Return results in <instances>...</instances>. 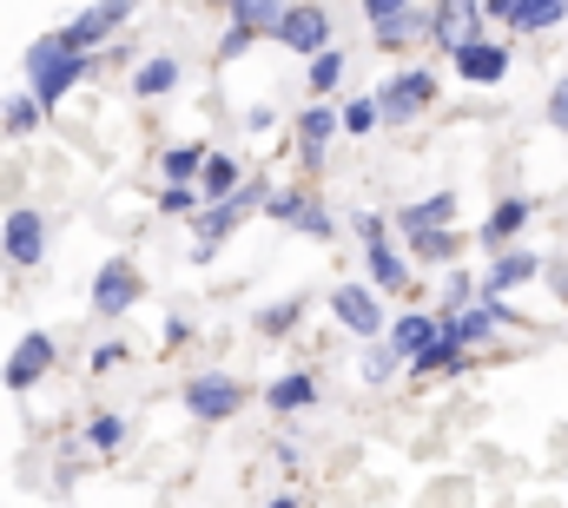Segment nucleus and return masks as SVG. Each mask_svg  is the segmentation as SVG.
Wrapping results in <instances>:
<instances>
[]
</instances>
